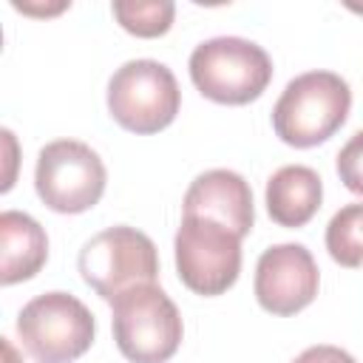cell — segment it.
I'll return each mask as SVG.
<instances>
[{
    "instance_id": "9a60e30c",
    "label": "cell",
    "mask_w": 363,
    "mask_h": 363,
    "mask_svg": "<svg viewBox=\"0 0 363 363\" xmlns=\"http://www.w3.org/2000/svg\"><path fill=\"white\" fill-rule=\"evenodd\" d=\"M337 176L346 190L363 196V130H357L337 150Z\"/></svg>"
},
{
    "instance_id": "8992f818",
    "label": "cell",
    "mask_w": 363,
    "mask_h": 363,
    "mask_svg": "<svg viewBox=\"0 0 363 363\" xmlns=\"http://www.w3.org/2000/svg\"><path fill=\"white\" fill-rule=\"evenodd\" d=\"M182 105L173 71L156 60H130L108 82V111L130 133L164 130Z\"/></svg>"
},
{
    "instance_id": "9c48e42d",
    "label": "cell",
    "mask_w": 363,
    "mask_h": 363,
    "mask_svg": "<svg viewBox=\"0 0 363 363\" xmlns=\"http://www.w3.org/2000/svg\"><path fill=\"white\" fill-rule=\"evenodd\" d=\"M320 272L303 244H272L255 264V298L272 315H295L318 295Z\"/></svg>"
},
{
    "instance_id": "8fae6325",
    "label": "cell",
    "mask_w": 363,
    "mask_h": 363,
    "mask_svg": "<svg viewBox=\"0 0 363 363\" xmlns=\"http://www.w3.org/2000/svg\"><path fill=\"white\" fill-rule=\"evenodd\" d=\"M323 182L306 164H284L267 182V213L278 227H303L320 210Z\"/></svg>"
},
{
    "instance_id": "7a4b0ae2",
    "label": "cell",
    "mask_w": 363,
    "mask_h": 363,
    "mask_svg": "<svg viewBox=\"0 0 363 363\" xmlns=\"http://www.w3.org/2000/svg\"><path fill=\"white\" fill-rule=\"evenodd\" d=\"M113 340L130 363H167L184 335L176 303L159 284H139L111 301Z\"/></svg>"
},
{
    "instance_id": "5b68a950",
    "label": "cell",
    "mask_w": 363,
    "mask_h": 363,
    "mask_svg": "<svg viewBox=\"0 0 363 363\" xmlns=\"http://www.w3.org/2000/svg\"><path fill=\"white\" fill-rule=\"evenodd\" d=\"M77 267L99 298L113 301L139 284H156L159 252L142 230L116 224L82 244Z\"/></svg>"
},
{
    "instance_id": "2e32d148",
    "label": "cell",
    "mask_w": 363,
    "mask_h": 363,
    "mask_svg": "<svg viewBox=\"0 0 363 363\" xmlns=\"http://www.w3.org/2000/svg\"><path fill=\"white\" fill-rule=\"evenodd\" d=\"M292 363H357L346 349L340 346H329V343H320V346H309L303 349Z\"/></svg>"
},
{
    "instance_id": "6da1fadb",
    "label": "cell",
    "mask_w": 363,
    "mask_h": 363,
    "mask_svg": "<svg viewBox=\"0 0 363 363\" xmlns=\"http://www.w3.org/2000/svg\"><path fill=\"white\" fill-rule=\"evenodd\" d=\"M352 108L349 82L335 71H306L286 82L275 108L272 128L284 145L315 147L335 136Z\"/></svg>"
},
{
    "instance_id": "7c38bea8",
    "label": "cell",
    "mask_w": 363,
    "mask_h": 363,
    "mask_svg": "<svg viewBox=\"0 0 363 363\" xmlns=\"http://www.w3.org/2000/svg\"><path fill=\"white\" fill-rule=\"evenodd\" d=\"M0 284L11 286L34 278L48 258L45 230L20 210H6L0 216Z\"/></svg>"
},
{
    "instance_id": "52a82bcc",
    "label": "cell",
    "mask_w": 363,
    "mask_h": 363,
    "mask_svg": "<svg viewBox=\"0 0 363 363\" xmlns=\"http://www.w3.org/2000/svg\"><path fill=\"white\" fill-rule=\"evenodd\" d=\"M105 164L99 153L77 139L48 142L34 167V187L43 204L54 213H85L105 193Z\"/></svg>"
},
{
    "instance_id": "ba28073f",
    "label": "cell",
    "mask_w": 363,
    "mask_h": 363,
    "mask_svg": "<svg viewBox=\"0 0 363 363\" xmlns=\"http://www.w3.org/2000/svg\"><path fill=\"white\" fill-rule=\"evenodd\" d=\"M176 272L182 284L204 298L227 292L241 272V238L224 224L184 216L176 238Z\"/></svg>"
},
{
    "instance_id": "30bf717a",
    "label": "cell",
    "mask_w": 363,
    "mask_h": 363,
    "mask_svg": "<svg viewBox=\"0 0 363 363\" xmlns=\"http://www.w3.org/2000/svg\"><path fill=\"white\" fill-rule=\"evenodd\" d=\"M184 216H199L224 224L230 233L244 238L252 230L255 207L252 190L235 170L216 167L193 179L184 193Z\"/></svg>"
},
{
    "instance_id": "277c9868",
    "label": "cell",
    "mask_w": 363,
    "mask_h": 363,
    "mask_svg": "<svg viewBox=\"0 0 363 363\" xmlns=\"http://www.w3.org/2000/svg\"><path fill=\"white\" fill-rule=\"evenodd\" d=\"M96 335L91 309L68 292H43L17 315V337L37 363H71Z\"/></svg>"
},
{
    "instance_id": "5bb4252c",
    "label": "cell",
    "mask_w": 363,
    "mask_h": 363,
    "mask_svg": "<svg viewBox=\"0 0 363 363\" xmlns=\"http://www.w3.org/2000/svg\"><path fill=\"white\" fill-rule=\"evenodd\" d=\"M111 11L128 34L153 40L170 31L176 6L170 0H116Z\"/></svg>"
},
{
    "instance_id": "4fadbf2b",
    "label": "cell",
    "mask_w": 363,
    "mask_h": 363,
    "mask_svg": "<svg viewBox=\"0 0 363 363\" xmlns=\"http://www.w3.org/2000/svg\"><path fill=\"white\" fill-rule=\"evenodd\" d=\"M326 250L346 269L363 267V201L340 207L326 224Z\"/></svg>"
},
{
    "instance_id": "3957f363",
    "label": "cell",
    "mask_w": 363,
    "mask_h": 363,
    "mask_svg": "<svg viewBox=\"0 0 363 363\" xmlns=\"http://www.w3.org/2000/svg\"><path fill=\"white\" fill-rule=\"evenodd\" d=\"M190 79L201 96L218 105H247L258 99L272 79L269 54L244 37H213L193 48Z\"/></svg>"
}]
</instances>
